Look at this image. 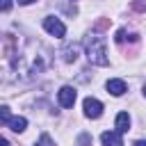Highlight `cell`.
I'll return each instance as SVG.
<instances>
[{
  "mask_svg": "<svg viewBox=\"0 0 146 146\" xmlns=\"http://www.w3.org/2000/svg\"><path fill=\"white\" fill-rule=\"evenodd\" d=\"M23 52L18 39L9 32H0V80H14L18 75Z\"/></svg>",
  "mask_w": 146,
  "mask_h": 146,
  "instance_id": "1",
  "label": "cell"
},
{
  "mask_svg": "<svg viewBox=\"0 0 146 146\" xmlns=\"http://www.w3.org/2000/svg\"><path fill=\"white\" fill-rule=\"evenodd\" d=\"M84 48H87V57L91 64L96 66H107V50H105V41L100 36H87L84 41Z\"/></svg>",
  "mask_w": 146,
  "mask_h": 146,
  "instance_id": "2",
  "label": "cell"
},
{
  "mask_svg": "<svg viewBox=\"0 0 146 146\" xmlns=\"http://www.w3.org/2000/svg\"><path fill=\"white\" fill-rule=\"evenodd\" d=\"M43 27H46V32H48V34H52V36H57V39H62V36L66 34V27H64V23H62L59 18H55V16H48V18H43Z\"/></svg>",
  "mask_w": 146,
  "mask_h": 146,
  "instance_id": "3",
  "label": "cell"
},
{
  "mask_svg": "<svg viewBox=\"0 0 146 146\" xmlns=\"http://www.w3.org/2000/svg\"><path fill=\"white\" fill-rule=\"evenodd\" d=\"M82 107H84V114H87L89 119H98V116L103 114V103L96 100V98H91V96L84 98V105H82Z\"/></svg>",
  "mask_w": 146,
  "mask_h": 146,
  "instance_id": "4",
  "label": "cell"
},
{
  "mask_svg": "<svg viewBox=\"0 0 146 146\" xmlns=\"http://www.w3.org/2000/svg\"><path fill=\"white\" fill-rule=\"evenodd\" d=\"M57 100H59L62 107H73V103H75V89L73 87H62L57 91Z\"/></svg>",
  "mask_w": 146,
  "mask_h": 146,
  "instance_id": "5",
  "label": "cell"
},
{
  "mask_svg": "<svg viewBox=\"0 0 146 146\" xmlns=\"http://www.w3.org/2000/svg\"><path fill=\"white\" fill-rule=\"evenodd\" d=\"M100 141H103V146H123L121 132H110V130H105V132L100 135Z\"/></svg>",
  "mask_w": 146,
  "mask_h": 146,
  "instance_id": "6",
  "label": "cell"
},
{
  "mask_svg": "<svg viewBox=\"0 0 146 146\" xmlns=\"http://www.w3.org/2000/svg\"><path fill=\"white\" fill-rule=\"evenodd\" d=\"M107 94H112V96H123L125 94V82L123 80H119V78H114V80H107Z\"/></svg>",
  "mask_w": 146,
  "mask_h": 146,
  "instance_id": "7",
  "label": "cell"
},
{
  "mask_svg": "<svg viewBox=\"0 0 146 146\" xmlns=\"http://www.w3.org/2000/svg\"><path fill=\"white\" fill-rule=\"evenodd\" d=\"M130 130V116H128V112H119L116 114V132H128Z\"/></svg>",
  "mask_w": 146,
  "mask_h": 146,
  "instance_id": "8",
  "label": "cell"
},
{
  "mask_svg": "<svg viewBox=\"0 0 146 146\" xmlns=\"http://www.w3.org/2000/svg\"><path fill=\"white\" fill-rule=\"evenodd\" d=\"M9 128H11L14 132H23V130L27 128V121H25L23 116H11V119H9Z\"/></svg>",
  "mask_w": 146,
  "mask_h": 146,
  "instance_id": "9",
  "label": "cell"
},
{
  "mask_svg": "<svg viewBox=\"0 0 146 146\" xmlns=\"http://www.w3.org/2000/svg\"><path fill=\"white\" fill-rule=\"evenodd\" d=\"M62 55H64L66 62H75V59H78V46H75V43H68V46L62 50Z\"/></svg>",
  "mask_w": 146,
  "mask_h": 146,
  "instance_id": "10",
  "label": "cell"
},
{
  "mask_svg": "<svg viewBox=\"0 0 146 146\" xmlns=\"http://www.w3.org/2000/svg\"><path fill=\"white\" fill-rule=\"evenodd\" d=\"M36 146H55V141L50 139V135H48V132H43V135L39 137V141H36Z\"/></svg>",
  "mask_w": 146,
  "mask_h": 146,
  "instance_id": "11",
  "label": "cell"
},
{
  "mask_svg": "<svg viewBox=\"0 0 146 146\" xmlns=\"http://www.w3.org/2000/svg\"><path fill=\"white\" fill-rule=\"evenodd\" d=\"M11 114H9V107L7 105H0V123H9Z\"/></svg>",
  "mask_w": 146,
  "mask_h": 146,
  "instance_id": "12",
  "label": "cell"
},
{
  "mask_svg": "<svg viewBox=\"0 0 146 146\" xmlns=\"http://www.w3.org/2000/svg\"><path fill=\"white\" fill-rule=\"evenodd\" d=\"M132 9H137V11H144V9H146V2H144V0H135V2H132Z\"/></svg>",
  "mask_w": 146,
  "mask_h": 146,
  "instance_id": "13",
  "label": "cell"
},
{
  "mask_svg": "<svg viewBox=\"0 0 146 146\" xmlns=\"http://www.w3.org/2000/svg\"><path fill=\"white\" fill-rule=\"evenodd\" d=\"M11 9V0H0V11H9Z\"/></svg>",
  "mask_w": 146,
  "mask_h": 146,
  "instance_id": "14",
  "label": "cell"
},
{
  "mask_svg": "<svg viewBox=\"0 0 146 146\" xmlns=\"http://www.w3.org/2000/svg\"><path fill=\"white\" fill-rule=\"evenodd\" d=\"M135 146H146V139H137V141H135Z\"/></svg>",
  "mask_w": 146,
  "mask_h": 146,
  "instance_id": "15",
  "label": "cell"
},
{
  "mask_svg": "<svg viewBox=\"0 0 146 146\" xmlns=\"http://www.w3.org/2000/svg\"><path fill=\"white\" fill-rule=\"evenodd\" d=\"M0 146H11V144H9V141H7L5 137H0Z\"/></svg>",
  "mask_w": 146,
  "mask_h": 146,
  "instance_id": "16",
  "label": "cell"
},
{
  "mask_svg": "<svg viewBox=\"0 0 146 146\" xmlns=\"http://www.w3.org/2000/svg\"><path fill=\"white\" fill-rule=\"evenodd\" d=\"M21 5H30V2H34V0H18Z\"/></svg>",
  "mask_w": 146,
  "mask_h": 146,
  "instance_id": "17",
  "label": "cell"
},
{
  "mask_svg": "<svg viewBox=\"0 0 146 146\" xmlns=\"http://www.w3.org/2000/svg\"><path fill=\"white\" fill-rule=\"evenodd\" d=\"M144 96H146V82H144Z\"/></svg>",
  "mask_w": 146,
  "mask_h": 146,
  "instance_id": "18",
  "label": "cell"
}]
</instances>
